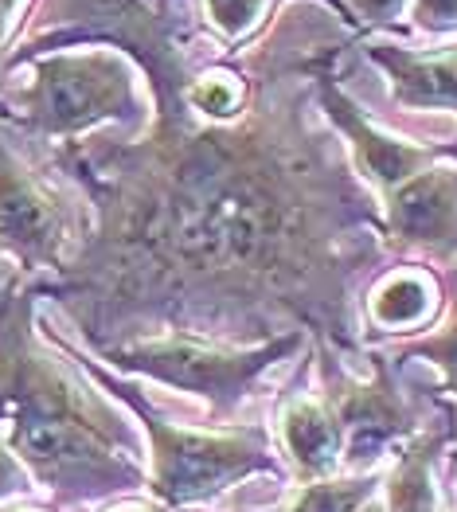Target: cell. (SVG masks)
<instances>
[{"instance_id":"obj_1","label":"cell","mask_w":457,"mask_h":512,"mask_svg":"<svg viewBox=\"0 0 457 512\" xmlns=\"http://www.w3.org/2000/svg\"><path fill=\"white\" fill-rule=\"evenodd\" d=\"M360 36L344 0L282 4L254 51L258 79L239 118L204 122L176 98L157 106L141 141L55 145V165L98 223L36 290L98 352L153 321L258 344L293 321L321 352H356L352 282L379 255L383 215L309 122V94L313 67Z\"/></svg>"},{"instance_id":"obj_2","label":"cell","mask_w":457,"mask_h":512,"mask_svg":"<svg viewBox=\"0 0 457 512\" xmlns=\"http://www.w3.org/2000/svg\"><path fill=\"white\" fill-rule=\"evenodd\" d=\"M36 294V282H0V442L55 497L94 501L141 485L129 423L36 341Z\"/></svg>"},{"instance_id":"obj_3","label":"cell","mask_w":457,"mask_h":512,"mask_svg":"<svg viewBox=\"0 0 457 512\" xmlns=\"http://www.w3.org/2000/svg\"><path fill=\"white\" fill-rule=\"evenodd\" d=\"M86 372L102 387H110L118 399H125L145 427L149 450H153V473L149 489L172 505V509H192L219 497L235 481L254 473H278V454L270 446V434L262 427L231 430V434H204V430H180L165 423L133 387H122L110 372H102L90 356H75Z\"/></svg>"},{"instance_id":"obj_4","label":"cell","mask_w":457,"mask_h":512,"mask_svg":"<svg viewBox=\"0 0 457 512\" xmlns=\"http://www.w3.org/2000/svg\"><path fill=\"white\" fill-rule=\"evenodd\" d=\"M305 341H309V333H301V329L250 344V348L204 341V337H188V333H165V337H129L122 344L102 348V356L118 372L149 376L157 384L204 399L215 415L227 419L247 403L262 372L290 360Z\"/></svg>"},{"instance_id":"obj_5","label":"cell","mask_w":457,"mask_h":512,"mask_svg":"<svg viewBox=\"0 0 457 512\" xmlns=\"http://www.w3.org/2000/svg\"><path fill=\"white\" fill-rule=\"evenodd\" d=\"M141 106L133 59L98 47V51H59L32 59V83L24 90L20 126L40 141L71 145L102 122H122Z\"/></svg>"},{"instance_id":"obj_6","label":"cell","mask_w":457,"mask_h":512,"mask_svg":"<svg viewBox=\"0 0 457 512\" xmlns=\"http://www.w3.org/2000/svg\"><path fill=\"white\" fill-rule=\"evenodd\" d=\"M340 360L344 356L321 352L325 399L344 430V470L368 473L383 454H391L395 446L403 450L415 438L418 419L395 387L391 364L383 356H372L368 376H352Z\"/></svg>"},{"instance_id":"obj_7","label":"cell","mask_w":457,"mask_h":512,"mask_svg":"<svg viewBox=\"0 0 457 512\" xmlns=\"http://www.w3.org/2000/svg\"><path fill=\"white\" fill-rule=\"evenodd\" d=\"M0 247L24 270H63L79 255V215L0 137Z\"/></svg>"},{"instance_id":"obj_8","label":"cell","mask_w":457,"mask_h":512,"mask_svg":"<svg viewBox=\"0 0 457 512\" xmlns=\"http://www.w3.org/2000/svg\"><path fill=\"white\" fill-rule=\"evenodd\" d=\"M336 59H340V51L325 55V59L313 67L317 106H321L325 118L348 137L352 157H356V169L364 172L375 188H379V196L395 192L403 180H411L418 172L434 169V165L457 157L454 145H415V141H399V137L375 129L372 122L360 114V106H356V102L340 90V83H336V71H333Z\"/></svg>"},{"instance_id":"obj_9","label":"cell","mask_w":457,"mask_h":512,"mask_svg":"<svg viewBox=\"0 0 457 512\" xmlns=\"http://www.w3.org/2000/svg\"><path fill=\"white\" fill-rule=\"evenodd\" d=\"M383 235L403 251H418L438 262L457 258V165L442 161L387 192Z\"/></svg>"},{"instance_id":"obj_10","label":"cell","mask_w":457,"mask_h":512,"mask_svg":"<svg viewBox=\"0 0 457 512\" xmlns=\"http://www.w3.org/2000/svg\"><path fill=\"white\" fill-rule=\"evenodd\" d=\"M364 51L391 79V94L399 106L457 114V47L411 51V47H399L391 40H368Z\"/></svg>"},{"instance_id":"obj_11","label":"cell","mask_w":457,"mask_h":512,"mask_svg":"<svg viewBox=\"0 0 457 512\" xmlns=\"http://www.w3.org/2000/svg\"><path fill=\"white\" fill-rule=\"evenodd\" d=\"M278 438L301 481H325L344 470V430L325 395L286 399L278 415Z\"/></svg>"},{"instance_id":"obj_12","label":"cell","mask_w":457,"mask_h":512,"mask_svg":"<svg viewBox=\"0 0 457 512\" xmlns=\"http://www.w3.org/2000/svg\"><path fill=\"white\" fill-rule=\"evenodd\" d=\"M454 427L418 430L399 450L391 473L383 477V512H442V497L434 485V462L446 450Z\"/></svg>"},{"instance_id":"obj_13","label":"cell","mask_w":457,"mask_h":512,"mask_svg":"<svg viewBox=\"0 0 457 512\" xmlns=\"http://www.w3.org/2000/svg\"><path fill=\"white\" fill-rule=\"evenodd\" d=\"M434 309H438V282H434V274H426L418 266L391 270L368 294V317H372V325L387 329V333L422 329L434 317Z\"/></svg>"},{"instance_id":"obj_14","label":"cell","mask_w":457,"mask_h":512,"mask_svg":"<svg viewBox=\"0 0 457 512\" xmlns=\"http://www.w3.org/2000/svg\"><path fill=\"white\" fill-rule=\"evenodd\" d=\"M184 102L204 122H231L247 110L250 79L235 67H211L204 75H192L184 86Z\"/></svg>"},{"instance_id":"obj_15","label":"cell","mask_w":457,"mask_h":512,"mask_svg":"<svg viewBox=\"0 0 457 512\" xmlns=\"http://www.w3.org/2000/svg\"><path fill=\"white\" fill-rule=\"evenodd\" d=\"M379 485V473H336L325 481H309L282 512H360L379 493Z\"/></svg>"},{"instance_id":"obj_16","label":"cell","mask_w":457,"mask_h":512,"mask_svg":"<svg viewBox=\"0 0 457 512\" xmlns=\"http://www.w3.org/2000/svg\"><path fill=\"white\" fill-rule=\"evenodd\" d=\"M395 360H426V364H434L442 372L446 391L457 395V301L450 305V317L438 325V333L403 341L395 348Z\"/></svg>"},{"instance_id":"obj_17","label":"cell","mask_w":457,"mask_h":512,"mask_svg":"<svg viewBox=\"0 0 457 512\" xmlns=\"http://www.w3.org/2000/svg\"><path fill=\"white\" fill-rule=\"evenodd\" d=\"M208 4L211 28L227 40H243L250 28L266 16V8L282 4V0H204Z\"/></svg>"},{"instance_id":"obj_18","label":"cell","mask_w":457,"mask_h":512,"mask_svg":"<svg viewBox=\"0 0 457 512\" xmlns=\"http://www.w3.org/2000/svg\"><path fill=\"white\" fill-rule=\"evenodd\" d=\"M344 8H348V16L356 20V28L364 32V28H383V24H391L395 16H403L407 0H344Z\"/></svg>"},{"instance_id":"obj_19","label":"cell","mask_w":457,"mask_h":512,"mask_svg":"<svg viewBox=\"0 0 457 512\" xmlns=\"http://www.w3.org/2000/svg\"><path fill=\"white\" fill-rule=\"evenodd\" d=\"M411 16L422 32H457V0H415Z\"/></svg>"},{"instance_id":"obj_20","label":"cell","mask_w":457,"mask_h":512,"mask_svg":"<svg viewBox=\"0 0 457 512\" xmlns=\"http://www.w3.org/2000/svg\"><path fill=\"white\" fill-rule=\"evenodd\" d=\"M28 489H32V473H28V466L0 442V501L20 497V493H28Z\"/></svg>"},{"instance_id":"obj_21","label":"cell","mask_w":457,"mask_h":512,"mask_svg":"<svg viewBox=\"0 0 457 512\" xmlns=\"http://www.w3.org/2000/svg\"><path fill=\"white\" fill-rule=\"evenodd\" d=\"M16 4H20V0H0V40H4V28H8V16L16 12ZM0 114H4V110H0Z\"/></svg>"},{"instance_id":"obj_22","label":"cell","mask_w":457,"mask_h":512,"mask_svg":"<svg viewBox=\"0 0 457 512\" xmlns=\"http://www.w3.org/2000/svg\"><path fill=\"white\" fill-rule=\"evenodd\" d=\"M110 512H161V509H153V505H118V509Z\"/></svg>"},{"instance_id":"obj_23","label":"cell","mask_w":457,"mask_h":512,"mask_svg":"<svg viewBox=\"0 0 457 512\" xmlns=\"http://www.w3.org/2000/svg\"><path fill=\"white\" fill-rule=\"evenodd\" d=\"M360 512H383V501H379V497H372V501H368Z\"/></svg>"},{"instance_id":"obj_24","label":"cell","mask_w":457,"mask_h":512,"mask_svg":"<svg viewBox=\"0 0 457 512\" xmlns=\"http://www.w3.org/2000/svg\"><path fill=\"white\" fill-rule=\"evenodd\" d=\"M0 512H40V509H28V505H4Z\"/></svg>"}]
</instances>
